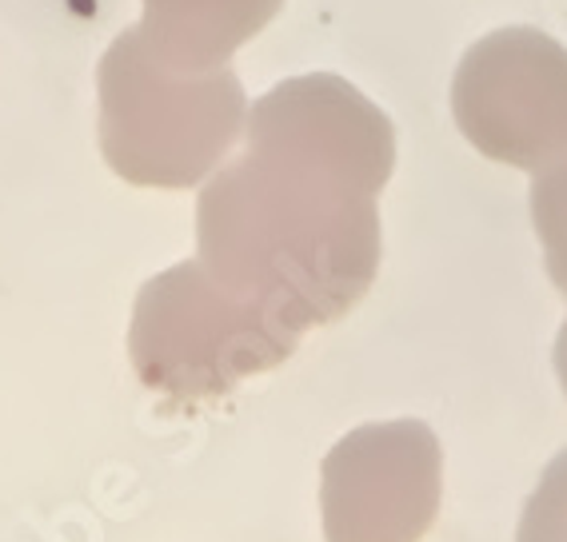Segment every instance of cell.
I'll list each match as a JSON object with an SVG mask.
<instances>
[{
  "instance_id": "obj_1",
  "label": "cell",
  "mask_w": 567,
  "mask_h": 542,
  "mask_svg": "<svg viewBox=\"0 0 567 542\" xmlns=\"http://www.w3.org/2000/svg\"><path fill=\"white\" fill-rule=\"evenodd\" d=\"M392 168V121L344 76L276 84L244 116V152L204 184L196 260L288 332L336 323L380 271Z\"/></svg>"
},
{
  "instance_id": "obj_3",
  "label": "cell",
  "mask_w": 567,
  "mask_h": 542,
  "mask_svg": "<svg viewBox=\"0 0 567 542\" xmlns=\"http://www.w3.org/2000/svg\"><path fill=\"white\" fill-rule=\"evenodd\" d=\"M300 335L260 303L224 288L200 260L144 283L128 323V359L148 392L173 403H208L244 379L280 367Z\"/></svg>"
},
{
  "instance_id": "obj_2",
  "label": "cell",
  "mask_w": 567,
  "mask_h": 542,
  "mask_svg": "<svg viewBox=\"0 0 567 542\" xmlns=\"http://www.w3.org/2000/svg\"><path fill=\"white\" fill-rule=\"evenodd\" d=\"M101 152L136 188H193L244 136L248 96L228 64L184 69L144 41L141 24L116 32L96 69Z\"/></svg>"
},
{
  "instance_id": "obj_8",
  "label": "cell",
  "mask_w": 567,
  "mask_h": 542,
  "mask_svg": "<svg viewBox=\"0 0 567 542\" xmlns=\"http://www.w3.org/2000/svg\"><path fill=\"white\" fill-rule=\"evenodd\" d=\"M516 542H567V451H559L539 475L519 514Z\"/></svg>"
},
{
  "instance_id": "obj_5",
  "label": "cell",
  "mask_w": 567,
  "mask_h": 542,
  "mask_svg": "<svg viewBox=\"0 0 567 542\" xmlns=\"http://www.w3.org/2000/svg\"><path fill=\"white\" fill-rule=\"evenodd\" d=\"M444 499V451L420 419L364 423L320 467L324 542H420Z\"/></svg>"
},
{
  "instance_id": "obj_7",
  "label": "cell",
  "mask_w": 567,
  "mask_h": 542,
  "mask_svg": "<svg viewBox=\"0 0 567 542\" xmlns=\"http://www.w3.org/2000/svg\"><path fill=\"white\" fill-rule=\"evenodd\" d=\"M532 223H536V236L544 243L547 275L567 295V156L536 171V180H532ZM551 359H556L559 387L567 395V320L556 335Z\"/></svg>"
},
{
  "instance_id": "obj_4",
  "label": "cell",
  "mask_w": 567,
  "mask_h": 542,
  "mask_svg": "<svg viewBox=\"0 0 567 542\" xmlns=\"http://www.w3.org/2000/svg\"><path fill=\"white\" fill-rule=\"evenodd\" d=\"M452 116L480 156L544 171L567 156V49L527 24L487 32L456 69Z\"/></svg>"
},
{
  "instance_id": "obj_6",
  "label": "cell",
  "mask_w": 567,
  "mask_h": 542,
  "mask_svg": "<svg viewBox=\"0 0 567 542\" xmlns=\"http://www.w3.org/2000/svg\"><path fill=\"white\" fill-rule=\"evenodd\" d=\"M144 41L184 69H224L233 52L260 37L284 0H141Z\"/></svg>"
}]
</instances>
